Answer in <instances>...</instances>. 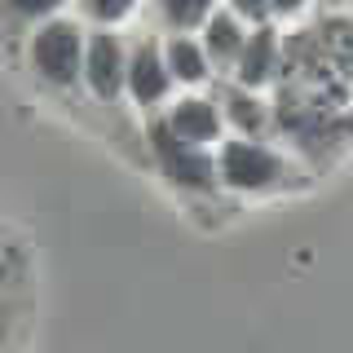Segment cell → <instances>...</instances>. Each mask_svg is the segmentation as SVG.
<instances>
[{
  "label": "cell",
  "instance_id": "cell-4",
  "mask_svg": "<svg viewBox=\"0 0 353 353\" xmlns=\"http://www.w3.org/2000/svg\"><path fill=\"white\" fill-rule=\"evenodd\" d=\"M84 84L93 88V97H102V102H115L128 88V58H124V44H119V36L110 27H97L93 36H88Z\"/></svg>",
  "mask_w": 353,
  "mask_h": 353
},
{
  "label": "cell",
  "instance_id": "cell-1",
  "mask_svg": "<svg viewBox=\"0 0 353 353\" xmlns=\"http://www.w3.org/2000/svg\"><path fill=\"white\" fill-rule=\"evenodd\" d=\"M27 53H31V71H36L44 84L71 88L84 75L88 40H84V31H80L75 18H44L40 27L31 31Z\"/></svg>",
  "mask_w": 353,
  "mask_h": 353
},
{
  "label": "cell",
  "instance_id": "cell-12",
  "mask_svg": "<svg viewBox=\"0 0 353 353\" xmlns=\"http://www.w3.org/2000/svg\"><path fill=\"white\" fill-rule=\"evenodd\" d=\"M137 0H84V14L97 18V22H119Z\"/></svg>",
  "mask_w": 353,
  "mask_h": 353
},
{
  "label": "cell",
  "instance_id": "cell-3",
  "mask_svg": "<svg viewBox=\"0 0 353 353\" xmlns=\"http://www.w3.org/2000/svg\"><path fill=\"white\" fill-rule=\"evenodd\" d=\"M150 150H154V163H159V172L168 176L176 190H216L221 185V168L212 163V154L203 146H190V141H181L176 132L163 124V119H154L150 124Z\"/></svg>",
  "mask_w": 353,
  "mask_h": 353
},
{
  "label": "cell",
  "instance_id": "cell-17",
  "mask_svg": "<svg viewBox=\"0 0 353 353\" xmlns=\"http://www.w3.org/2000/svg\"><path fill=\"white\" fill-rule=\"evenodd\" d=\"M327 5H345V0H327Z\"/></svg>",
  "mask_w": 353,
  "mask_h": 353
},
{
  "label": "cell",
  "instance_id": "cell-6",
  "mask_svg": "<svg viewBox=\"0 0 353 353\" xmlns=\"http://www.w3.org/2000/svg\"><path fill=\"white\" fill-rule=\"evenodd\" d=\"M221 102L212 97H181L168 115H163V124H168L181 141H190V146H208V141H216L221 132Z\"/></svg>",
  "mask_w": 353,
  "mask_h": 353
},
{
  "label": "cell",
  "instance_id": "cell-11",
  "mask_svg": "<svg viewBox=\"0 0 353 353\" xmlns=\"http://www.w3.org/2000/svg\"><path fill=\"white\" fill-rule=\"evenodd\" d=\"M159 5V18L172 27V36H181V31L190 27H208V18L216 14V0H154Z\"/></svg>",
  "mask_w": 353,
  "mask_h": 353
},
{
  "label": "cell",
  "instance_id": "cell-8",
  "mask_svg": "<svg viewBox=\"0 0 353 353\" xmlns=\"http://www.w3.org/2000/svg\"><path fill=\"white\" fill-rule=\"evenodd\" d=\"M274 71H279V31H274V27H256L248 36V49H243L234 75H239L243 88H256V84L270 80Z\"/></svg>",
  "mask_w": 353,
  "mask_h": 353
},
{
  "label": "cell",
  "instance_id": "cell-16",
  "mask_svg": "<svg viewBox=\"0 0 353 353\" xmlns=\"http://www.w3.org/2000/svg\"><path fill=\"white\" fill-rule=\"evenodd\" d=\"M270 5H274V14L292 18V14H301V9H305V0H270Z\"/></svg>",
  "mask_w": 353,
  "mask_h": 353
},
{
  "label": "cell",
  "instance_id": "cell-15",
  "mask_svg": "<svg viewBox=\"0 0 353 353\" xmlns=\"http://www.w3.org/2000/svg\"><path fill=\"white\" fill-rule=\"evenodd\" d=\"M336 53H340V66H345V71H349V80H353V22H345V27H340Z\"/></svg>",
  "mask_w": 353,
  "mask_h": 353
},
{
  "label": "cell",
  "instance_id": "cell-7",
  "mask_svg": "<svg viewBox=\"0 0 353 353\" xmlns=\"http://www.w3.org/2000/svg\"><path fill=\"white\" fill-rule=\"evenodd\" d=\"M203 49H208V58H212V66H239L243 49H248V31H243V18L234 9H221V14L208 18Z\"/></svg>",
  "mask_w": 353,
  "mask_h": 353
},
{
  "label": "cell",
  "instance_id": "cell-10",
  "mask_svg": "<svg viewBox=\"0 0 353 353\" xmlns=\"http://www.w3.org/2000/svg\"><path fill=\"white\" fill-rule=\"evenodd\" d=\"M221 110H225V119L234 124L243 137H256V132H265V124H270V110H265V102L252 88H225V97H221Z\"/></svg>",
  "mask_w": 353,
  "mask_h": 353
},
{
  "label": "cell",
  "instance_id": "cell-13",
  "mask_svg": "<svg viewBox=\"0 0 353 353\" xmlns=\"http://www.w3.org/2000/svg\"><path fill=\"white\" fill-rule=\"evenodd\" d=\"M230 9H234L239 18L256 22V27H270V18H274V5H270V0H230Z\"/></svg>",
  "mask_w": 353,
  "mask_h": 353
},
{
  "label": "cell",
  "instance_id": "cell-9",
  "mask_svg": "<svg viewBox=\"0 0 353 353\" xmlns=\"http://www.w3.org/2000/svg\"><path fill=\"white\" fill-rule=\"evenodd\" d=\"M163 58H168L172 80H181V84H203L208 75H212V58H208V49L199 40H190V36H168Z\"/></svg>",
  "mask_w": 353,
  "mask_h": 353
},
{
  "label": "cell",
  "instance_id": "cell-2",
  "mask_svg": "<svg viewBox=\"0 0 353 353\" xmlns=\"http://www.w3.org/2000/svg\"><path fill=\"white\" fill-rule=\"evenodd\" d=\"M216 168H221V185H230V190H243V194H256V190H274V185H283L292 168H287V159L279 150H270L265 141L256 137H234L225 141L216 154Z\"/></svg>",
  "mask_w": 353,
  "mask_h": 353
},
{
  "label": "cell",
  "instance_id": "cell-5",
  "mask_svg": "<svg viewBox=\"0 0 353 353\" xmlns=\"http://www.w3.org/2000/svg\"><path fill=\"white\" fill-rule=\"evenodd\" d=\"M172 88V71H168V58L154 40H137L128 53V97L137 102L141 110L159 106Z\"/></svg>",
  "mask_w": 353,
  "mask_h": 353
},
{
  "label": "cell",
  "instance_id": "cell-14",
  "mask_svg": "<svg viewBox=\"0 0 353 353\" xmlns=\"http://www.w3.org/2000/svg\"><path fill=\"white\" fill-rule=\"evenodd\" d=\"M9 5H14V14H27V18H53V9L62 0H9Z\"/></svg>",
  "mask_w": 353,
  "mask_h": 353
}]
</instances>
